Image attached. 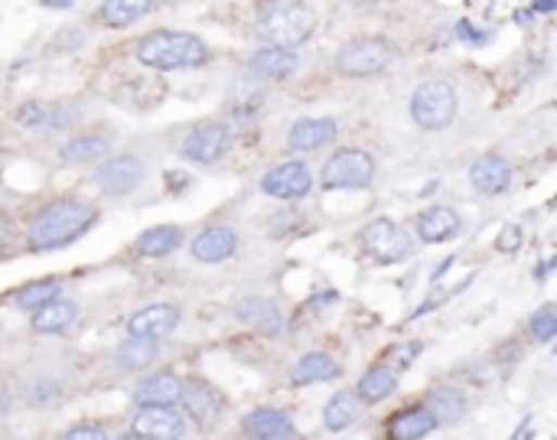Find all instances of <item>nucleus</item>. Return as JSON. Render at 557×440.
<instances>
[{
	"instance_id": "1",
	"label": "nucleus",
	"mask_w": 557,
	"mask_h": 440,
	"mask_svg": "<svg viewBox=\"0 0 557 440\" xmlns=\"http://www.w3.org/2000/svg\"><path fill=\"white\" fill-rule=\"evenodd\" d=\"M95 222V209L78 199H59L49 203L33 222H29V245L36 252L62 248L72 239H78Z\"/></svg>"
},
{
	"instance_id": "2",
	"label": "nucleus",
	"mask_w": 557,
	"mask_h": 440,
	"mask_svg": "<svg viewBox=\"0 0 557 440\" xmlns=\"http://www.w3.org/2000/svg\"><path fill=\"white\" fill-rule=\"evenodd\" d=\"M317 29V13L304 0H268L258 16V33L271 46H300Z\"/></svg>"
},
{
	"instance_id": "3",
	"label": "nucleus",
	"mask_w": 557,
	"mask_h": 440,
	"mask_svg": "<svg viewBox=\"0 0 557 440\" xmlns=\"http://www.w3.org/2000/svg\"><path fill=\"white\" fill-rule=\"evenodd\" d=\"M137 59L150 69L173 72V69H189L202 65L209 59V49L199 36L193 33H150L137 42Z\"/></svg>"
},
{
	"instance_id": "4",
	"label": "nucleus",
	"mask_w": 557,
	"mask_h": 440,
	"mask_svg": "<svg viewBox=\"0 0 557 440\" xmlns=\"http://www.w3.org/2000/svg\"><path fill=\"white\" fill-rule=\"evenodd\" d=\"M411 118L424 131H441L457 118V91L450 82H424L411 95Z\"/></svg>"
},
{
	"instance_id": "5",
	"label": "nucleus",
	"mask_w": 557,
	"mask_h": 440,
	"mask_svg": "<svg viewBox=\"0 0 557 440\" xmlns=\"http://www.w3.org/2000/svg\"><path fill=\"white\" fill-rule=\"evenodd\" d=\"M395 62V46L382 36H362V39H352L339 49L336 56V65L343 75H352V78H366V75H375L382 69H388Z\"/></svg>"
},
{
	"instance_id": "6",
	"label": "nucleus",
	"mask_w": 557,
	"mask_h": 440,
	"mask_svg": "<svg viewBox=\"0 0 557 440\" xmlns=\"http://www.w3.org/2000/svg\"><path fill=\"white\" fill-rule=\"evenodd\" d=\"M375 176V160L366 150H339L323 167V190H366Z\"/></svg>"
},
{
	"instance_id": "7",
	"label": "nucleus",
	"mask_w": 557,
	"mask_h": 440,
	"mask_svg": "<svg viewBox=\"0 0 557 440\" xmlns=\"http://www.w3.org/2000/svg\"><path fill=\"white\" fill-rule=\"evenodd\" d=\"M362 245H366V252H369L375 261H382V265H395V261L408 258L411 248H414L411 239H408V232H405L401 225H395L392 219H375V222H369L366 232H362Z\"/></svg>"
},
{
	"instance_id": "8",
	"label": "nucleus",
	"mask_w": 557,
	"mask_h": 440,
	"mask_svg": "<svg viewBox=\"0 0 557 440\" xmlns=\"http://www.w3.org/2000/svg\"><path fill=\"white\" fill-rule=\"evenodd\" d=\"M134 435L150 440H173L186 435V418L173 405H144L134 418Z\"/></svg>"
},
{
	"instance_id": "9",
	"label": "nucleus",
	"mask_w": 557,
	"mask_h": 440,
	"mask_svg": "<svg viewBox=\"0 0 557 440\" xmlns=\"http://www.w3.org/2000/svg\"><path fill=\"white\" fill-rule=\"evenodd\" d=\"M228 150V131L222 124H199L183 140V157L196 163H215Z\"/></svg>"
},
{
	"instance_id": "10",
	"label": "nucleus",
	"mask_w": 557,
	"mask_h": 440,
	"mask_svg": "<svg viewBox=\"0 0 557 440\" xmlns=\"http://www.w3.org/2000/svg\"><path fill=\"white\" fill-rule=\"evenodd\" d=\"M310 186H313L310 170L304 163H297V160L294 163H284V167H274L261 180V190L268 196H274V199H300V196L310 193Z\"/></svg>"
},
{
	"instance_id": "11",
	"label": "nucleus",
	"mask_w": 557,
	"mask_h": 440,
	"mask_svg": "<svg viewBox=\"0 0 557 440\" xmlns=\"http://www.w3.org/2000/svg\"><path fill=\"white\" fill-rule=\"evenodd\" d=\"M144 180V167L137 157H114L98 170V186L111 196H127L131 190H137Z\"/></svg>"
},
{
	"instance_id": "12",
	"label": "nucleus",
	"mask_w": 557,
	"mask_h": 440,
	"mask_svg": "<svg viewBox=\"0 0 557 440\" xmlns=\"http://www.w3.org/2000/svg\"><path fill=\"white\" fill-rule=\"evenodd\" d=\"M470 183H473V190L483 193V196H499V193H506L509 183H512V167H509L506 157H496V154L480 157V160L470 167Z\"/></svg>"
},
{
	"instance_id": "13",
	"label": "nucleus",
	"mask_w": 557,
	"mask_h": 440,
	"mask_svg": "<svg viewBox=\"0 0 557 440\" xmlns=\"http://www.w3.org/2000/svg\"><path fill=\"white\" fill-rule=\"evenodd\" d=\"M180 323V310L176 307H166V304H153V307H144L131 317L127 323V333L131 337H147V340H160L166 333H173Z\"/></svg>"
},
{
	"instance_id": "14",
	"label": "nucleus",
	"mask_w": 557,
	"mask_h": 440,
	"mask_svg": "<svg viewBox=\"0 0 557 440\" xmlns=\"http://www.w3.org/2000/svg\"><path fill=\"white\" fill-rule=\"evenodd\" d=\"M33 314H36L33 317V330L36 333H62V330H69L78 320V304L65 301V297H52L42 307H36Z\"/></svg>"
},
{
	"instance_id": "15",
	"label": "nucleus",
	"mask_w": 557,
	"mask_h": 440,
	"mask_svg": "<svg viewBox=\"0 0 557 440\" xmlns=\"http://www.w3.org/2000/svg\"><path fill=\"white\" fill-rule=\"evenodd\" d=\"M235 245H238V239H235L232 229L212 225V229H206V232H199L193 239V255L199 261H225V258L235 255Z\"/></svg>"
},
{
	"instance_id": "16",
	"label": "nucleus",
	"mask_w": 557,
	"mask_h": 440,
	"mask_svg": "<svg viewBox=\"0 0 557 440\" xmlns=\"http://www.w3.org/2000/svg\"><path fill=\"white\" fill-rule=\"evenodd\" d=\"M297 65H300V59H297V52L294 49H287V46H264V49H258L255 56H251V69L258 72V75H268V78H287V75H294L297 72Z\"/></svg>"
},
{
	"instance_id": "17",
	"label": "nucleus",
	"mask_w": 557,
	"mask_h": 440,
	"mask_svg": "<svg viewBox=\"0 0 557 440\" xmlns=\"http://www.w3.org/2000/svg\"><path fill=\"white\" fill-rule=\"evenodd\" d=\"M336 137V124L330 118H304L290 127L287 144L294 150H320L323 144H330Z\"/></svg>"
},
{
	"instance_id": "18",
	"label": "nucleus",
	"mask_w": 557,
	"mask_h": 440,
	"mask_svg": "<svg viewBox=\"0 0 557 440\" xmlns=\"http://www.w3.org/2000/svg\"><path fill=\"white\" fill-rule=\"evenodd\" d=\"M245 435L248 438H261V440H281V438H294L297 428L294 421L284 415V412H274V408H261L255 415L245 418Z\"/></svg>"
},
{
	"instance_id": "19",
	"label": "nucleus",
	"mask_w": 557,
	"mask_h": 440,
	"mask_svg": "<svg viewBox=\"0 0 557 440\" xmlns=\"http://www.w3.org/2000/svg\"><path fill=\"white\" fill-rule=\"evenodd\" d=\"M183 395V382L173 376V372H160V376H150L137 386L134 399L137 405H176Z\"/></svg>"
},
{
	"instance_id": "20",
	"label": "nucleus",
	"mask_w": 557,
	"mask_h": 440,
	"mask_svg": "<svg viewBox=\"0 0 557 440\" xmlns=\"http://www.w3.org/2000/svg\"><path fill=\"white\" fill-rule=\"evenodd\" d=\"M238 320L258 327V330L268 333V337H277L281 327H284V317H281L277 304H271V301H264V297H248V301H242V304H238Z\"/></svg>"
},
{
	"instance_id": "21",
	"label": "nucleus",
	"mask_w": 557,
	"mask_h": 440,
	"mask_svg": "<svg viewBox=\"0 0 557 440\" xmlns=\"http://www.w3.org/2000/svg\"><path fill=\"white\" fill-rule=\"evenodd\" d=\"M418 232H421L424 242H434V245L447 242V239H454L460 232V216L454 209H447V206H434L418 219Z\"/></svg>"
},
{
	"instance_id": "22",
	"label": "nucleus",
	"mask_w": 557,
	"mask_h": 440,
	"mask_svg": "<svg viewBox=\"0 0 557 440\" xmlns=\"http://www.w3.org/2000/svg\"><path fill=\"white\" fill-rule=\"evenodd\" d=\"M180 242H183V232L176 225H157V229H147L137 239V252L147 255V258H163V255L176 252Z\"/></svg>"
},
{
	"instance_id": "23",
	"label": "nucleus",
	"mask_w": 557,
	"mask_h": 440,
	"mask_svg": "<svg viewBox=\"0 0 557 440\" xmlns=\"http://www.w3.org/2000/svg\"><path fill=\"white\" fill-rule=\"evenodd\" d=\"M359 418H362V399H359V395H349V392L336 395V399L326 405V412H323V421H326L330 431H346V428H352Z\"/></svg>"
},
{
	"instance_id": "24",
	"label": "nucleus",
	"mask_w": 557,
	"mask_h": 440,
	"mask_svg": "<svg viewBox=\"0 0 557 440\" xmlns=\"http://www.w3.org/2000/svg\"><path fill=\"white\" fill-rule=\"evenodd\" d=\"M336 376H339L336 359H330V356H323V353H310V356H304V359L294 366V382H297V386L330 382V379H336Z\"/></svg>"
},
{
	"instance_id": "25",
	"label": "nucleus",
	"mask_w": 557,
	"mask_h": 440,
	"mask_svg": "<svg viewBox=\"0 0 557 440\" xmlns=\"http://www.w3.org/2000/svg\"><path fill=\"white\" fill-rule=\"evenodd\" d=\"M180 402H186L189 415H193V418H199L202 425H209V421L219 415V408H222L219 395H215L212 389L199 386V382H189V386H183V395H180Z\"/></svg>"
},
{
	"instance_id": "26",
	"label": "nucleus",
	"mask_w": 557,
	"mask_h": 440,
	"mask_svg": "<svg viewBox=\"0 0 557 440\" xmlns=\"http://www.w3.org/2000/svg\"><path fill=\"white\" fill-rule=\"evenodd\" d=\"M434 428H437V421H434V415L428 412V405H424V408L401 412V415H395V418H392V435L401 440L428 438Z\"/></svg>"
},
{
	"instance_id": "27",
	"label": "nucleus",
	"mask_w": 557,
	"mask_h": 440,
	"mask_svg": "<svg viewBox=\"0 0 557 440\" xmlns=\"http://www.w3.org/2000/svg\"><path fill=\"white\" fill-rule=\"evenodd\" d=\"M153 359H157V346H153V340H147V337H131L127 343H121V346L114 350V363H117L121 369H127V372L144 369V366H150Z\"/></svg>"
},
{
	"instance_id": "28",
	"label": "nucleus",
	"mask_w": 557,
	"mask_h": 440,
	"mask_svg": "<svg viewBox=\"0 0 557 440\" xmlns=\"http://www.w3.org/2000/svg\"><path fill=\"white\" fill-rule=\"evenodd\" d=\"M157 3L153 0H104L101 3V20L108 26H127L140 16H147Z\"/></svg>"
},
{
	"instance_id": "29",
	"label": "nucleus",
	"mask_w": 557,
	"mask_h": 440,
	"mask_svg": "<svg viewBox=\"0 0 557 440\" xmlns=\"http://www.w3.org/2000/svg\"><path fill=\"white\" fill-rule=\"evenodd\" d=\"M428 412L434 415L437 425H454L457 418H463L467 402H463L457 392H450V389H437V392H431V399H428Z\"/></svg>"
},
{
	"instance_id": "30",
	"label": "nucleus",
	"mask_w": 557,
	"mask_h": 440,
	"mask_svg": "<svg viewBox=\"0 0 557 440\" xmlns=\"http://www.w3.org/2000/svg\"><path fill=\"white\" fill-rule=\"evenodd\" d=\"M392 392H395V372L385 369V366L372 369V372L362 376V382H359V399H362V402H385Z\"/></svg>"
},
{
	"instance_id": "31",
	"label": "nucleus",
	"mask_w": 557,
	"mask_h": 440,
	"mask_svg": "<svg viewBox=\"0 0 557 440\" xmlns=\"http://www.w3.org/2000/svg\"><path fill=\"white\" fill-rule=\"evenodd\" d=\"M108 150H111V144H108L104 137L88 134V137L69 140V144L62 147V157H65V160H95V157H104Z\"/></svg>"
},
{
	"instance_id": "32",
	"label": "nucleus",
	"mask_w": 557,
	"mask_h": 440,
	"mask_svg": "<svg viewBox=\"0 0 557 440\" xmlns=\"http://www.w3.org/2000/svg\"><path fill=\"white\" fill-rule=\"evenodd\" d=\"M52 297H59V281H36V284H29V288H23L20 294H16V307H23V310H36V307H42L46 301H52Z\"/></svg>"
},
{
	"instance_id": "33",
	"label": "nucleus",
	"mask_w": 557,
	"mask_h": 440,
	"mask_svg": "<svg viewBox=\"0 0 557 440\" xmlns=\"http://www.w3.org/2000/svg\"><path fill=\"white\" fill-rule=\"evenodd\" d=\"M557 333V310L548 304V307H542L535 317H532V337L535 340H542V343H552Z\"/></svg>"
},
{
	"instance_id": "34",
	"label": "nucleus",
	"mask_w": 557,
	"mask_h": 440,
	"mask_svg": "<svg viewBox=\"0 0 557 440\" xmlns=\"http://www.w3.org/2000/svg\"><path fill=\"white\" fill-rule=\"evenodd\" d=\"M519 245H522V229H519V225H506V229L499 232L496 248L506 252V255H512V252H519Z\"/></svg>"
},
{
	"instance_id": "35",
	"label": "nucleus",
	"mask_w": 557,
	"mask_h": 440,
	"mask_svg": "<svg viewBox=\"0 0 557 440\" xmlns=\"http://www.w3.org/2000/svg\"><path fill=\"white\" fill-rule=\"evenodd\" d=\"M418 353H421V343H411V346H405V350H401V346H395L388 356H392V359H398V369H408V366H411V359H414Z\"/></svg>"
},
{
	"instance_id": "36",
	"label": "nucleus",
	"mask_w": 557,
	"mask_h": 440,
	"mask_svg": "<svg viewBox=\"0 0 557 440\" xmlns=\"http://www.w3.org/2000/svg\"><path fill=\"white\" fill-rule=\"evenodd\" d=\"M65 438L69 440H78V438H108V431L104 428H95V425H78V428H72V431H65Z\"/></svg>"
},
{
	"instance_id": "37",
	"label": "nucleus",
	"mask_w": 557,
	"mask_h": 440,
	"mask_svg": "<svg viewBox=\"0 0 557 440\" xmlns=\"http://www.w3.org/2000/svg\"><path fill=\"white\" fill-rule=\"evenodd\" d=\"M535 10H542V13H552V10H555V0H535Z\"/></svg>"
},
{
	"instance_id": "38",
	"label": "nucleus",
	"mask_w": 557,
	"mask_h": 440,
	"mask_svg": "<svg viewBox=\"0 0 557 440\" xmlns=\"http://www.w3.org/2000/svg\"><path fill=\"white\" fill-rule=\"evenodd\" d=\"M529 435H532V418H529V421H525V425H522V428L516 431V438L522 440V438H529Z\"/></svg>"
},
{
	"instance_id": "39",
	"label": "nucleus",
	"mask_w": 557,
	"mask_h": 440,
	"mask_svg": "<svg viewBox=\"0 0 557 440\" xmlns=\"http://www.w3.org/2000/svg\"><path fill=\"white\" fill-rule=\"evenodd\" d=\"M42 3H46V7H55V10H59V7H72L75 0H42Z\"/></svg>"
},
{
	"instance_id": "40",
	"label": "nucleus",
	"mask_w": 557,
	"mask_h": 440,
	"mask_svg": "<svg viewBox=\"0 0 557 440\" xmlns=\"http://www.w3.org/2000/svg\"><path fill=\"white\" fill-rule=\"evenodd\" d=\"M0 405H3V402H0Z\"/></svg>"
}]
</instances>
